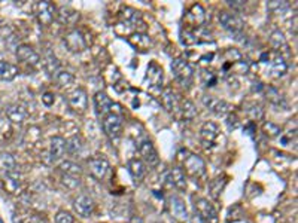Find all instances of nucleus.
I'll return each instance as SVG.
<instances>
[{
  "instance_id": "1",
  "label": "nucleus",
  "mask_w": 298,
  "mask_h": 223,
  "mask_svg": "<svg viewBox=\"0 0 298 223\" xmlns=\"http://www.w3.org/2000/svg\"><path fill=\"white\" fill-rule=\"evenodd\" d=\"M172 71L175 79L182 85V87H189L194 78V70L189 66V63L184 58H176L172 63Z\"/></svg>"
},
{
  "instance_id": "2",
  "label": "nucleus",
  "mask_w": 298,
  "mask_h": 223,
  "mask_svg": "<svg viewBox=\"0 0 298 223\" xmlns=\"http://www.w3.org/2000/svg\"><path fill=\"white\" fill-rule=\"evenodd\" d=\"M219 22L227 31H229L231 34H236V36L242 34V31L245 28L243 20L237 14H234V11H221L219 12Z\"/></svg>"
},
{
  "instance_id": "3",
  "label": "nucleus",
  "mask_w": 298,
  "mask_h": 223,
  "mask_svg": "<svg viewBox=\"0 0 298 223\" xmlns=\"http://www.w3.org/2000/svg\"><path fill=\"white\" fill-rule=\"evenodd\" d=\"M186 155L188 156L184 158V173H186L188 176H191V177L194 178L205 176V173H206V164H205V161L198 155H195V154H189L188 152Z\"/></svg>"
},
{
  "instance_id": "4",
  "label": "nucleus",
  "mask_w": 298,
  "mask_h": 223,
  "mask_svg": "<svg viewBox=\"0 0 298 223\" xmlns=\"http://www.w3.org/2000/svg\"><path fill=\"white\" fill-rule=\"evenodd\" d=\"M202 101L207 109L212 113H215L216 116H227L233 110V106L229 104L228 101H225L222 98H218L215 95H205L202 98Z\"/></svg>"
},
{
  "instance_id": "5",
  "label": "nucleus",
  "mask_w": 298,
  "mask_h": 223,
  "mask_svg": "<svg viewBox=\"0 0 298 223\" xmlns=\"http://www.w3.org/2000/svg\"><path fill=\"white\" fill-rule=\"evenodd\" d=\"M33 12L42 25H49L55 17V8L51 2H36L33 5Z\"/></svg>"
},
{
  "instance_id": "6",
  "label": "nucleus",
  "mask_w": 298,
  "mask_h": 223,
  "mask_svg": "<svg viewBox=\"0 0 298 223\" xmlns=\"http://www.w3.org/2000/svg\"><path fill=\"white\" fill-rule=\"evenodd\" d=\"M103 130L106 135L112 140H116L122 135V119L119 115L109 113L103 118Z\"/></svg>"
},
{
  "instance_id": "7",
  "label": "nucleus",
  "mask_w": 298,
  "mask_h": 223,
  "mask_svg": "<svg viewBox=\"0 0 298 223\" xmlns=\"http://www.w3.org/2000/svg\"><path fill=\"white\" fill-rule=\"evenodd\" d=\"M195 211L206 223L219 222V216H218L216 208L206 198H198V200L195 201Z\"/></svg>"
},
{
  "instance_id": "8",
  "label": "nucleus",
  "mask_w": 298,
  "mask_h": 223,
  "mask_svg": "<svg viewBox=\"0 0 298 223\" xmlns=\"http://www.w3.org/2000/svg\"><path fill=\"white\" fill-rule=\"evenodd\" d=\"M68 104L73 112H78V113H84L87 110V106H88V97H87V92L82 88L73 89L68 95Z\"/></svg>"
},
{
  "instance_id": "9",
  "label": "nucleus",
  "mask_w": 298,
  "mask_h": 223,
  "mask_svg": "<svg viewBox=\"0 0 298 223\" xmlns=\"http://www.w3.org/2000/svg\"><path fill=\"white\" fill-rule=\"evenodd\" d=\"M88 167H90V173H91L92 177H95L97 180H102V178L106 177V174L109 173V161L105 158L103 155H94L88 161Z\"/></svg>"
},
{
  "instance_id": "10",
  "label": "nucleus",
  "mask_w": 298,
  "mask_h": 223,
  "mask_svg": "<svg viewBox=\"0 0 298 223\" xmlns=\"http://www.w3.org/2000/svg\"><path fill=\"white\" fill-rule=\"evenodd\" d=\"M139 152L140 156L143 159V164L145 165H149V167H157L160 164V156L158 152L155 149V146L149 141V140H145L140 143L139 146Z\"/></svg>"
},
{
  "instance_id": "11",
  "label": "nucleus",
  "mask_w": 298,
  "mask_h": 223,
  "mask_svg": "<svg viewBox=\"0 0 298 223\" xmlns=\"http://www.w3.org/2000/svg\"><path fill=\"white\" fill-rule=\"evenodd\" d=\"M219 134H221V130H219L218 124L210 122V121L206 122V124H203V127L200 130V138H202L203 146L206 149H210L215 144V141L219 137Z\"/></svg>"
},
{
  "instance_id": "12",
  "label": "nucleus",
  "mask_w": 298,
  "mask_h": 223,
  "mask_svg": "<svg viewBox=\"0 0 298 223\" xmlns=\"http://www.w3.org/2000/svg\"><path fill=\"white\" fill-rule=\"evenodd\" d=\"M17 58L31 67H38L41 64V55L30 45H18V48H17Z\"/></svg>"
},
{
  "instance_id": "13",
  "label": "nucleus",
  "mask_w": 298,
  "mask_h": 223,
  "mask_svg": "<svg viewBox=\"0 0 298 223\" xmlns=\"http://www.w3.org/2000/svg\"><path fill=\"white\" fill-rule=\"evenodd\" d=\"M64 45L70 52H82L84 49H87V41L79 30H70L64 36Z\"/></svg>"
},
{
  "instance_id": "14",
  "label": "nucleus",
  "mask_w": 298,
  "mask_h": 223,
  "mask_svg": "<svg viewBox=\"0 0 298 223\" xmlns=\"http://www.w3.org/2000/svg\"><path fill=\"white\" fill-rule=\"evenodd\" d=\"M73 210L78 213V216H81L84 219L91 217L92 213H94V201L87 195H79L73 201Z\"/></svg>"
},
{
  "instance_id": "15",
  "label": "nucleus",
  "mask_w": 298,
  "mask_h": 223,
  "mask_svg": "<svg viewBox=\"0 0 298 223\" xmlns=\"http://www.w3.org/2000/svg\"><path fill=\"white\" fill-rule=\"evenodd\" d=\"M55 18L63 25H75L79 20V12L70 6H60L55 12Z\"/></svg>"
},
{
  "instance_id": "16",
  "label": "nucleus",
  "mask_w": 298,
  "mask_h": 223,
  "mask_svg": "<svg viewBox=\"0 0 298 223\" xmlns=\"http://www.w3.org/2000/svg\"><path fill=\"white\" fill-rule=\"evenodd\" d=\"M119 15H121L122 22H125V24L130 25V27H136V28H138L139 25L145 27V21H143L142 14L139 12L138 9H135V8L125 6V8H122V11H121Z\"/></svg>"
},
{
  "instance_id": "17",
  "label": "nucleus",
  "mask_w": 298,
  "mask_h": 223,
  "mask_svg": "<svg viewBox=\"0 0 298 223\" xmlns=\"http://www.w3.org/2000/svg\"><path fill=\"white\" fill-rule=\"evenodd\" d=\"M112 100L105 94V92H102V91H98V92H95V95H94V106H95V112H97V115L98 116H106V115H109L111 112H112Z\"/></svg>"
},
{
  "instance_id": "18",
  "label": "nucleus",
  "mask_w": 298,
  "mask_h": 223,
  "mask_svg": "<svg viewBox=\"0 0 298 223\" xmlns=\"http://www.w3.org/2000/svg\"><path fill=\"white\" fill-rule=\"evenodd\" d=\"M169 207H170V213L175 219L184 222L188 219V211H186V205L185 201L181 197H170L169 200Z\"/></svg>"
},
{
  "instance_id": "19",
  "label": "nucleus",
  "mask_w": 298,
  "mask_h": 223,
  "mask_svg": "<svg viewBox=\"0 0 298 223\" xmlns=\"http://www.w3.org/2000/svg\"><path fill=\"white\" fill-rule=\"evenodd\" d=\"M5 115L12 124L21 125L27 118V110L21 104H9V106L5 107Z\"/></svg>"
},
{
  "instance_id": "20",
  "label": "nucleus",
  "mask_w": 298,
  "mask_h": 223,
  "mask_svg": "<svg viewBox=\"0 0 298 223\" xmlns=\"http://www.w3.org/2000/svg\"><path fill=\"white\" fill-rule=\"evenodd\" d=\"M66 154V140L63 137H52L49 143V156L51 161H58Z\"/></svg>"
},
{
  "instance_id": "21",
  "label": "nucleus",
  "mask_w": 298,
  "mask_h": 223,
  "mask_svg": "<svg viewBox=\"0 0 298 223\" xmlns=\"http://www.w3.org/2000/svg\"><path fill=\"white\" fill-rule=\"evenodd\" d=\"M128 42L130 45L136 49V51H142V52H145V51H148L151 46H152V41H151V38L148 36V34H145V33H133L130 38H128Z\"/></svg>"
},
{
  "instance_id": "22",
  "label": "nucleus",
  "mask_w": 298,
  "mask_h": 223,
  "mask_svg": "<svg viewBox=\"0 0 298 223\" xmlns=\"http://www.w3.org/2000/svg\"><path fill=\"white\" fill-rule=\"evenodd\" d=\"M188 21L192 24V27H200V25H203L205 21H206V12H205V8L202 6V5H198V3H195L191 9H189V12H188Z\"/></svg>"
},
{
  "instance_id": "23",
  "label": "nucleus",
  "mask_w": 298,
  "mask_h": 223,
  "mask_svg": "<svg viewBox=\"0 0 298 223\" xmlns=\"http://www.w3.org/2000/svg\"><path fill=\"white\" fill-rule=\"evenodd\" d=\"M161 101H162L164 109L167 112H170V113H173V112H176L179 109L178 97H176V94L173 92V89L172 88H167L162 91V94H161Z\"/></svg>"
},
{
  "instance_id": "24",
  "label": "nucleus",
  "mask_w": 298,
  "mask_h": 223,
  "mask_svg": "<svg viewBox=\"0 0 298 223\" xmlns=\"http://www.w3.org/2000/svg\"><path fill=\"white\" fill-rule=\"evenodd\" d=\"M270 71H272V75L275 78H282V76L286 75V71H288V63L283 58V55L276 54L275 57L272 58V61H270Z\"/></svg>"
},
{
  "instance_id": "25",
  "label": "nucleus",
  "mask_w": 298,
  "mask_h": 223,
  "mask_svg": "<svg viewBox=\"0 0 298 223\" xmlns=\"http://www.w3.org/2000/svg\"><path fill=\"white\" fill-rule=\"evenodd\" d=\"M146 79H149L151 88H160L161 84H162V68L157 63H151L148 66Z\"/></svg>"
},
{
  "instance_id": "26",
  "label": "nucleus",
  "mask_w": 298,
  "mask_h": 223,
  "mask_svg": "<svg viewBox=\"0 0 298 223\" xmlns=\"http://www.w3.org/2000/svg\"><path fill=\"white\" fill-rule=\"evenodd\" d=\"M169 180L170 183L178 189V191H185L186 189V180H185L184 168L181 167H173L169 173Z\"/></svg>"
},
{
  "instance_id": "27",
  "label": "nucleus",
  "mask_w": 298,
  "mask_h": 223,
  "mask_svg": "<svg viewBox=\"0 0 298 223\" xmlns=\"http://www.w3.org/2000/svg\"><path fill=\"white\" fill-rule=\"evenodd\" d=\"M128 171H130L131 177L135 178V181H140L146 174V165L143 164L142 159L133 158L128 161Z\"/></svg>"
},
{
  "instance_id": "28",
  "label": "nucleus",
  "mask_w": 298,
  "mask_h": 223,
  "mask_svg": "<svg viewBox=\"0 0 298 223\" xmlns=\"http://www.w3.org/2000/svg\"><path fill=\"white\" fill-rule=\"evenodd\" d=\"M270 45H272V48L276 51V54H280V55H282L283 51H288V48H289L285 34L280 30H275L270 34Z\"/></svg>"
},
{
  "instance_id": "29",
  "label": "nucleus",
  "mask_w": 298,
  "mask_h": 223,
  "mask_svg": "<svg viewBox=\"0 0 298 223\" xmlns=\"http://www.w3.org/2000/svg\"><path fill=\"white\" fill-rule=\"evenodd\" d=\"M18 73L20 70L15 64L0 60V81H5V82L14 81L18 76Z\"/></svg>"
},
{
  "instance_id": "30",
  "label": "nucleus",
  "mask_w": 298,
  "mask_h": 223,
  "mask_svg": "<svg viewBox=\"0 0 298 223\" xmlns=\"http://www.w3.org/2000/svg\"><path fill=\"white\" fill-rule=\"evenodd\" d=\"M60 171L64 174V176H72V177L81 178L82 176V168L81 165H78L76 162L73 161H63L60 164Z\"/></svg>"
},
{
  "instance_id": "31",
  "label": "nucleus",
  "mask_w": 298,
  "mask_h": 223,
  "mask_svg": "<svg viewBox=\"0 0 298 223\" xmlns=\"http://www.w3.org/2000/svg\"><path fill=\"white\" fill-rule=\"evenodd\" d=\"M42 64H44L45 70L49 75H54L55 71L60 70V61L54 55V52H51V51H46V54L44 55V60H42Z\"/></svg>"
},
{
  "instance_id": "32",
  "label": "nucleus",
  "mask_w": 298,
  "mask_h": 223,
  "mask_svg": "<svg viewBox=\"0 0 298 223\" xmlns=\"http://www.w3.org/2000/svg\"><path fill=\"white\" fill-rule=\"evenodd\" d=\"M54 81L58 84V87H61V88H69L70 85L75 82V76L68 71V70H58V71H55L54 75Z\"/></svg>"
},
{
  "instance_id": "33",
  "label": "nucleus",
  "mask_w": 298,
  "mask_h": 223,
  "mask_svg": "<svg viewBox=\"0 0 298 223\" xmlns=\"http://www.w3.org/2000/svg\"><path fill=\"white\" fill-rule=\"evenodd\" d=\"M84 149V140L81 138V135H73L66 141V152L70 155H78L81 154Z\"/></svg>"
},
{
  "instance_id": "34",
  "label": "nucleus",
  "mask_w": 298,
  "mask_h": 223,
  "mask_svg": "<svg viewBox=\"0 0 298 223\" xmlns=\"http://www.w3.org/2000/svg\"><path fill=\"white\" fill-rule=\"evenodd\" d=\"M179 109L182 112V116H184L185 119H188V121L194 119L195 115H197L195 106H194L192 101H189V100H182V101L179 103Z\"/></svg>"
},
{
  "instance_id": "35",
  "label": "nucleus",
  "mask_w": 298,
  "mask_h": 223,
  "mask_svg": "<svg viewBox=\"0 0 298 223\" xmlns=\"http://www.w3.org/2000/svg\"><path fill=\"white\" fill-rule=\"evenodd\" d=\"M225 183H227V180H222V181H221V178H215V180H212V183H210V186H209V189H210V195H212L213 198H218V197H219V194L222 192V189H224Z\"/></svg>"
},
{
  "instance_id": "36",
  "label": "nucleus",
  "mask_w": 298,
  "mask_h": 223,
  "mask_svg": "<svg viewBox=\"0 0 298 223\" xmlns=\"http://www.w3.org/2000/svg\"><path fill=\"white\" fill-rule=\"evenodd\" d=\"M289 8L288 2H279V0H273V2H267V9L270 12H283Z\"/></svg>"
},
{
  "instance_id": "37",
  "label": "nucleus",
  "mask_w": 298,
  "mask_h": 223,
  "mask_svg": "<svg viewBox=\"0 0 298 223\" xmlns=\"http://www.w3.org/2000/svg\"><path fill=\"white\" fill-rule=\"evenodd\" d=\"M55 223H75L73 216L66 210H60L55 214Z\"/></svg>"
},
{
  "instance_id": "38",
  "label": "nucleus",
  "mask_w": 298,
  "mask_h": 223,
  "mask_svg": "<svg viewBox=\"0 0 298 223\" xmlns=\"http://www.w3.org/2000/svg\"><path fill=\"white\" fill-rule=\"evenodd\" d=\"M262 130H264L266 135H269V137H276V135L280 134V127L273 124V122H266L262 125Z\"/></svg>"
},
{
  "instance_id": "39",
  "label": "nucleus",
  "mask_w": 298,
  "mask_h": 223,
  "mask_svg": "<svg viewBox=\"0 0 298 223\" xmlns=\"http://www.w3.org/2000/svg\"><path fill=\"white\" fill-rule=\"evenodd\" d=\"M61 183H63L68 189H76V188H79V184H81V178L72 177V176H64V174H63Z\"/></svg>"
},
{
  "instance_id": "40",
  "label": "nucleus",
  "mask_w": 298,
  "mask_h": 223,
  "mask_svg": "<svg viewBox=\"0 0 298 223\" xmlns=\"http://www.w3.org/2000/svg\"><path fill=\"white\" fill-rule=\"evenodd\" d=\"M202 78H203V82L206 84V87H213L216 84V75L212 73V71H207V70H203L202 73Z\"/></svg>"
},
{
  "instance_id": "41",
  "label": "nucleus",
  "mask_w": 298,
  "mask_h": 223,
  "mask_svg": "<svg viewBox=\"0 0 298 223\" xmlns=\"http://www.w3.org/2000/svg\"><path fill=\"white\" fill-rule=\"evenodd\" d=\"M227 5H228L233 11H234V9H240V8H243L246 3H245L243 0H227Z\"/></svg>"
},
{
  "instance_id": "42",
  "label": "nucleus",
  "mask_w": 298,
  "mask_h": 223,
  "mask_svg": "<svg viewBox=\"0 0 298 223\" xmlns=\"http://www.w3.org/2000/svg\"><path fill=\"white\" fill-rule=\"evenodd\" d=\"M42 101L45 103L46 106H51V104H54L55 98H54V95H52L51 92H45V94L42 95Z\"/></svg>"
},
{
  "instance_id": "43",
  "label": "nucleus",
  "mask_w": 298,
  "mask_h": 223,
  "mask_svg": "<svg viewBox=\"0 0 298 223\" xmlns=\"http://www.w3.org/2000/svg\"><path fill=\"white\" fill-rule=\"evenodd\" d=\"M24 223H46L44 219H41L39 216H30V217H27Z\"/></svg>"
},
{
  "instance_id": "44",
  "label": "nucleus",
  "mask_w": 298,
  "mask_h": 223,
  "mask_svg": "<svg viewBox=\"0 0 298 223\" xmlns=\"http://www.w3.org/2000/svg\"><path fill=\"white\" fill-rule=\"evenodd\" d=\"M130 223H143V220H142V217H139V216H133Z\"/></svg>"
}]
</instances>
